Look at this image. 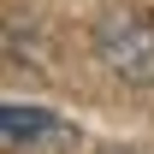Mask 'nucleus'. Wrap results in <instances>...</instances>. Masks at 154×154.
<instances>
[{"label": "nucleus", "mask_w": 154, "mask_h": 154, "mask_svg": "<svg viewBox=\"0 0 154 154\" xmlns=\"http://www.w3.org/2000/svg\"><path fill=\"white\" fill-rule=\"evenodd\" d=\"M95 54H101V65H107L119 83L154 89V12H136V6L101 12V24H95Z\"/></svg>", "instance_id": "1"}, {"label": "nucleus", "mask_w": 154, "mask_h": 154, "mask_svg": "<svg viewBox=\"0 0 154 154\" xmlns=\"http://www.w3.org/2000/svg\"><path fill=\"white\" fill-rule=\"evenodd\" d=\"M48 131H54V113H48V107H18V101H12V107L0 113V142H6L12 154H18L24 142L48 136Z\"/></svg>", "instance_id": "2"}, {"label": "nucleus", "mask_w": 154, "mask_h": 154, "mask_svg": "<svg viewBox=\"0 0 154 154\" xmlns=\"http://www.w3.org/2000/svg\"><path fill=\"white\" fill-rule=\"evenodd\" d=\"M101 154H142V148H125V142H113V148H101Z\"/></svg>", "instance_id": "3"}]
</instances>
